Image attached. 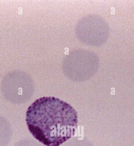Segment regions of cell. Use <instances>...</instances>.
Masks as SVG:
<instances>
[{"mask_svg":"<svg viewBox=\"0 0 134 146\" xmlns=\"http://www.w3.org/2000/svg\"><path fill=\"white\" fill-rule=\"evenodd\" d=\"M26 121L30 132L38 141L47 146H59L75 134L77 113L64 101L43 97L29 106Z\"/></svg>","mask_w":134,"mask_h":146,"instance_id":"1","label":"cell"},{"mask_svg":"<svg viewBox=\"0 0 134 146\" xmlns=\"http://www.w3.org/2000/svg\"><path fill=\"white\" fill-rule=\"evenodd\" d=\"M76 32L78 38L83 43L91 46H100L109 38L110 27L101 17L88 14L78 21Z\"/></svg>","mask_w":134,"mask_h":146,"instance_id":"2","label":"cell"}]
</instances>
